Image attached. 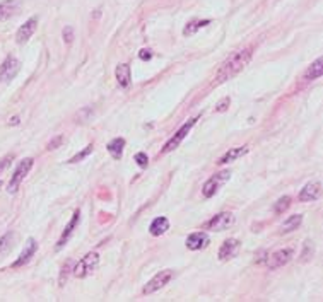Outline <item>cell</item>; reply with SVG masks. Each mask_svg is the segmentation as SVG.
<instances>
[{"instance_id":"ac0fdd59","label":"cell","mask_w":323,"mask_h":302,"mask_svg":"<svg viewBox=\"0 0 323 302\" xmlns=\"http://www.w3.org/2000/svg\"><path fill=\"white\" fill-rule=\"evenodd\" d=\"M245 154H248V147H235V149H229L228 152L224 154V156L219 159V166H222V164H228V163H233V161L239 159V157H243Z\"/></svg>"},{"instance_id":"5b68a950","label":"cell","mask_w":323,"mask_h":302,"mask_svg":"<svg viewBox=\"0 0 323 302\" xmlns=\"http://www.w3.org/2000/svg\"><path fill=\"white\" fill-rule=\"evenodd\" d=\"M294 258V247L293 246H287V247H282V249H277L275 253H272L267 260V267L270 270H277L284 265L289 263L291 260Z\"/></svg>"},{"instance_id":"f546056e","label":"cell","mask_w":323,"mask_h":302,"mask_svg":"<svg viewBox=\"0 0 323 302\" xmlns=\"http://www.w3.org/2000/svg\"><path fill=\"white\" fill-rule=\"evenodd\" d=\"M60 143H63V135H59V137H55V138H53L52 142L48 143V150H55L57 147L60 145Z\"/></svg>"},{"instance_id":"277c9868","label":"cell","mask_w":323,"mask_h":302,"mask_svg":"<svg viewBox=\"0 0 323 302\" xmlns=\"http://www.w3.org/2000/svg\"><path fill=\"white\" fill-rule=\"evenodd\" d=\"M171 278H173V270H163V272L156 273V275L146 283V287H144V294L149 296V294L157 292V290L163 289L164 285H168Z\"/></svg>"},{"instance_id":"d4e9b609","label":"cell","mask_w":323,"mask_h":302,"mask_svg":"<svg viewBox=\"0 0 323 302\" xmlns=\"http://www.w3.org/2000/svg\"><path fill=\"white\" fill-rule=\"evenodd\" d=\"M289 207H291V198L289 196H282V198H279L277 203L274 205V212L277 215H281V214H284Z\"/></svg>"},{"instance_id":"44dd1931","label":"cell","mask_w":323,"mask_h":302,"mask_svg":"<svg viewBox=\"0 0 323 302\" xmlns=\"http://www.w3.org/2000/svg\"><path fill=\"white\" fill-rule=\"evenodd\" d=\"M322 75H323V60L318 58L304 72V81H315V79H320Z\"/></svg>"},{"instance_id":"3957f363","label":"cell","mask_w":323,"mask_h":302,"mask_svg":"<svg viewBox=\"0 0 323 302\" xmlns=\"http://www.w3.org/2000/svg\"><path fill=\"white\" fill-rule=\"evenodd\" d=\"M34 161L31 159V157H26V159L21 161V164L17 166V169L14 171L12 178H10L9 181V186H7V192L9 193H16L17 188H19V185L23 183V179L28 176V172L31 171V167H33Z\"/></svg>"},{"instance_id":"7c38bea8","label":"cell","mask_w":323,"mask_h":302,"mask_svg":"<svg viewBox=\"0 0 323 302\" xmlns=\"http://www.w3.org/2000/svg\"><path fill=\"white\" fill-rule=\"evenodd\" d=\"M36 26H38V19H36V17H31V19H28L26 23H24L23 26L17 29L16 41L19 43V45H24L26 41H29V38L34 34V31H36Z\"/></svg>"},{"instance_id":"1f68e13d","label":"cell","mask_w":323,"mask_h":302,"mask_svg":"<svg viewBox=\"0 0 323 302\" xmlns=\"http://www.w3.org/2000/svg\"><path fill=\"white\" fill-rule=\"evenodd\" d=\"M12 159H14V156H12V154H10V156H7L5 159H3L2 163H0V172H2L3 169H5L7 166H9V164H10V161H12Z\"/></svg>"},{"instance_id":"8992f818","label":"cell","mask_w":323,"mask_h":302,"mask_svg":"<svg viewBox=\"0 0 323 302\" xmlns=\"http://www.w3.org/2000/svg\"><path fill=\"white\" fill-rule=\"evenodd\" d=\"M231 178V172L229 171H221L217 172L215 176H212L210 179H207L206 185L202 186V193L206 198H210V196H214L215 193L219 192V188H221L222 185H224L228 179Z\"/></svg>"},{"instance_id":"4fadbf2b","label":"cell","mask_w":323,"mask_h":302,"mask_svg":"<svg viewBox=\"0 0 323 302\" xmlns=\"http://www.w3.org/2000/svg\"><path fill=\"white\" fill-rule=\"evenodd\" d=\"M322 196V183L320 181H311L304 186L299 192V200L301 201H315Z\"/></svg>"},{"instance_id":"7402d4cb","label":"cell","mask_w":323,"mask_h":302,"mask_svg":"<svg viewBox=\"0 0 323 302\" xmlns=\"http://www.w3.org/2000/svg\"><path fill=\"white\" fill-rule=\"evenodd\" d=\"M301 222H303V215H291V217H287L286 220L282 222L281 232L282 234H287V232L296 231V229L301 225Z\"/></svg>"},{"instance_id":"6da1fadb","label":"cell","mask_w":323,"mask_h":302,"mask_svg":"<svg viewBox=\"0 0 323 302\" xmlns=\"http://www.w3.org/2000/svg\"><path fill=\"white\" fill-rule=\"evenodd\" d=\"M251 48H243L238 50V52L231 53L228 58L222 62V65L219 67V72L215 75V84H222L226 81H231L233 77L239 74L251 60Z\"/></svg>"},{"instance_id":"f1b7e54d","label":"cell","mask_w":323,"mask_h":302,"mask_svg":"<svg viewBox=\"0 0 323 302\" xmlns=\"http://www.w3.org/2000/svg\"><path fill=\"white\" fill-rule=\"evenodd\" d=\"M229 103H231V99L224 98V99L221 101V103H217V106H215V111H217V113H222V111H226V110H228V106H229Z\"/></svg>"},{"instance_id":"e0dca14e","label":"cell","mask_w":323,"mask_h":302,"mask_svg":"<svg viewBox=\"0 0 323 302\" xmlns=\"http://www.w3.org/2000/svg\"><path fill=\"white\" fill-rule=\"evenodd\" d=\"M19 0H5L0 3V21H7L19 10Z\"/></svg>"},{"instance_id":"ffe728a7","label":"cell","mask_w":323,"mask_h":302,"mask_svg":"<svg viewBox=\"0 0 323 302\" xmlns=\"http://www.w3.org/2000/svg\"><path fill=\"white\" fill-rule=\"evenodd\" d=\"M106 149H108V152L111 154V157H113V159H121V156H123V149H125V140L121 138V137H118V138H113L106 145Z\"/></svg>"},{"instance_id":"836d02e7","label":"cell","mask_w":323,"mask_h":302,"mask_svg":"<svg viewBox=\"0 0 323 302\" xmlns=\"http://www.w3.org/2000/svg\"><path fill=\"white\" fill-rule=\"evenodd\" d=\"M17 123H19V118H17V116H16V118H12V120H10V125H17Z\"/></svg>"},{"instance_id":"cb8c5ba5","label":"cell","mask_w":323,"mask_h":302,"mask_svg":"<svg viewBox=\"0 0 323 302\" xmlns=\"http://www.w3.org/2000/svg\"><path fill=\"white\" fill-rule=\"evenodd\" d=\"M14 237H16V234H14V232H7L5 236L0 237V254H5L7 251L12 249Z\"/></svg>"},{"instance_id":"ba28073f","label":"cell","mask_w":323,"mask_h":302,"mask_svg":"<svg viewBox=\"0 0 323 302\" xmlns=\"http://www.w3.org/2000/svg\"><path fill=\"white\" fill-rule=\"evenodd\" d=\"M233 222H235L233 214H229V212H222V214H219V215H215V217L210 219V220L206 224V227L209 229V231L222 232V231H226V229L231 227Z\"/></svg>"},{"instance_id":"9c48e42d","label":"cell","mask_w":323,"mask_h":302,"mask_svg":"<svg viewBox=\"0 0 323 302\" xmlns=\"http://www.w3.org/2000/svg\"><path fill=\"white\" fill-rule=\"evenodd\" d=\"M21 70V63L14 56H7L5 62L0 65V82H10Z\"/></svg>"},{"instance_id":"603a6c76","label":"cell","mask_w":323,"mask_h":302,"mask_svg":"<svg viewBox=\"0 0 323 302\" xmlns=\"http://www.w3.org/2000/svg\"><path fill=\"white\" fill-rule=\"evenodd\" d=\"M207 24H210V21H209V19H204V21H200V19L190 21V23L186 24L185 29H183V34H185V36H192L193 33H197V31H199L200 27L207 26Z\"/></svg>"},{"instance_id":"484cf974","label":"cell","mask_w":323,"mask_h":302,"mask_svg":"<svg viewBox=\"0 0 323 302\" xmlns=\"http://www.w3.org/2000/svg\"><path fill=\"white\" fill-rule=\"evenodd\" d=\"M92 152V145H88V147H84V150H81L79 154H75L72 159H69V164H75V163H81L82 159H86V157L89 156V154Z\"/></svg>"},{"instance_id":"7a4b0ae2","label":"cell","mask_w":323,"mask_h":302,"mask_svg":"<svg viewBox=\"0 0 323 302\" xmlns=\"http://www.w3.org/2000/svg\"><path fill=\"white\" fill-rule=\"evenodd\" d=\"M98 265H99V254L92 251V253L86 254V256L75 265L72 272H74V275L77 276V278H84V276L91 275V273L98 268Z\"/></svg>"},{"instance_id":"30bf717a","label":"cell","mask_w":323,"mask_h":302,"mask_svg":"<svg viewBox=\"0 0 323 302\" xmlns=\"http://www.w3.org/2000/svg\"><path fill=\"white\" fill-rule=\"evenodd\" d=\"M79 222H81V210H75V212H74V215H72V220L69 222V224H67V227L63 229V234L60 236L59 243H57V246H55V249H57V251H60L63 246H65L67 241L70 239L72 234H74V232H75V229H77Z\"/></svg>"},{"instance_id":"d6a6232c","label":"cell","mask_w":323,"mask_h":302,"mask_svg":"<svg viewBox=\"0 0 323 302\" xmlns=\"http://www.w3.org/2000/svg\"><path fill=\"white\" fill-rule=\"evenodd\" d=\"M139 56H141L142 60H150L152 58V55H150L149 50H141V53H139Z\"/></svg>"},{"instance_id":"9a60e30c","label":"cell","mask_w":323,"mask_h":302,"mask_svg":"<svg viewBox=\"0 0 323 302\" xmlns=\"http://www.w3.org/2000/svg\"><path fill=\"white\" fill-rule=\"evenodd\" d=\"M209 244V236L206 232H192L186 237V247L192 251H199Z\"/></svg>"},{"instance_id":"52a82bcc","label":"cell","mask_w":323,"mask_h":302,"mask_svg":"<svg viewBox=\"0 0 323 302\" xmlns=\"http://www.w3.org/2000/svg\"><path fill=\"white\" fill-rule=\"evenodd\" d=\"M195 123H197V118H193V120L186 121V123L183 125L181 128H179L176 134H175L170 140H168L166 143H164V147H163V154H168V152H171V150L176 149L179 143L183 142V138H185V137L188 135V132L192 130L193 127H195Z\"/></svg>"},{"instance_id":"4dcf8cb0","label":"cell","mask_w":323,"mask_h":302,"mask_svg":"<svg viewBox=\"0 0 323 302\" xmlns=\"http://www.w3.org/2000/svg\"><path fill=\"white\" fill-rule=\"evenodd\" d=\"M69 270H70V263H67L65 267L62 268V273H60V285H63V283H65L67 273H69Z\"/></svg>"},{"instance_id":"d6986e66","label":"cell","mask_w":323,"mask_h":302,"mask_svg":"<svg viewBox=\"0 0 323 302\" xmlns=\"http://www.w3.org/2000/svg\"><path fill=\"white\" fill-rule=\"evenodd\" d=\"M168 229H170V220H168L166 217H157V219H154L152 224H150L149 232L152 236H163Z\"/></svg>"},{"instance_id":"2e32d148","label":"cell","mask_w":323,"mask_h":302,"mask_svg":"<svg viewBox=\"0 0 323 302\" xmlns=\"http://www.w3.org/2000/svg\"><path fill=\"white\" fill-rule=\"evenodd\" d=\"M115 75H117L118 85H120L121 89H128V87H130L132 74H130V67H128L127 63H120V65L117 67V72H115Z\"/></svg>"},{"instance_id":"8fae6325","label":"cell","mask_w":323,"mask_h":302,"mask_svg":"<svg viewBox=\"0 0 323 302\" xmlns=\"http://www.w3.org/2000/svg\"><path fill=\"white\" fill-rule=\"evenodd\" d=\"M241 249V243L238 239H228L222 243L221 249H219V260L221 261H228V260H233L236 254L239 253Z\"/></svg>"},{"instance_id":"4316f807","label":"cell","mask_w":323,"mask_h":302,"mask_svg":"<svg viewBox=\"0 0 323 302\" xmlns=\"http://www.w3.org/2000/svg\"><path fill=\"white\" fill-rule=\"evenodd\" d=\"M135 163H137L141 167H147V164H149V157H147L144 152H139L137 156H135Z\"/></svg>"},{"instance_id":"5bb4252c","label":"cell","mask_w":323,"mask_h":302,"mask_svg":"<svg viewBox=\"0 0 323 302\" xmlns=\"http://www.w3.org/2000/svg\"><path fill=\"white\" fill-rule=\"evenodd\" d=\"M36 249H38V243H36L33 237H29V239H28L26 247H24V251L19 254V258H17V260L12 263V268H19V267H23V265L29 263V260L34 256Z\"/></svg>"},{"instance_id":"83f0119b","label":"cell","mask_w":323,"mask_h":302,"mask_svg":"<svg viewBox=\"0 0 323 302\" xmlns=\"http://www.w3.org/2000/svg\"><path fill=\"white\" fill-rule=\"evenodd\" d=\"M63 39H65L67 45L72 43V39H74V27L72 26H67L65 29H63Z\"/></svg>"}]
</instances>
